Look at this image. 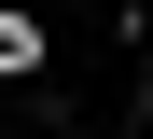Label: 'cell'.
<instances>
[{"label":"cell","mask_w":153,"mask_h":139,"mask_svg":"<svg viewBox=\"0 0 153 139\" xmlns=\"http://www.w3.org/2000/svg\"><path fill=\"white\" fill-rule=\"evenodd\" d=\"M42 56H56V42H42V14H14V0H0V83H28Z\"/></svg>","instance_id":"obj_1"}]
</instances>
